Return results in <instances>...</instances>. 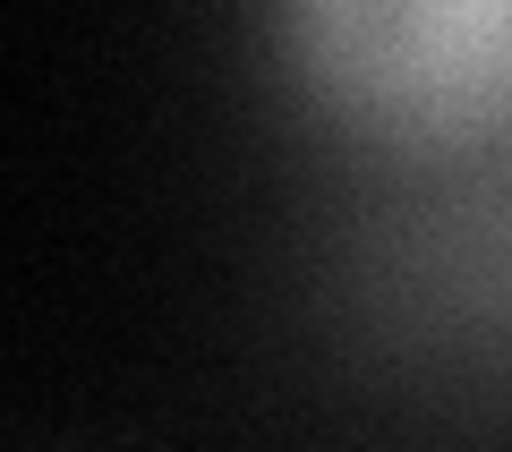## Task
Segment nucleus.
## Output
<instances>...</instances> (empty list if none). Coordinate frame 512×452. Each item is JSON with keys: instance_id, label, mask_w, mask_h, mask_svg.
Here are the masks:
<instances>
[{"instance_id": "obj_1", "label": "nucleus", "mask_w": 512, "mask_h": 452, "mask_svg": "<svg viewBox=\"0 0 512 452\" xmlns=\"http://www.w3.org/2000/svg\"><path fill=\"white\" fill-rule=\"evenodd\" d=\"M299 94L384 154L512 128V0H274Z\"/></svg>"}]
</instances>
